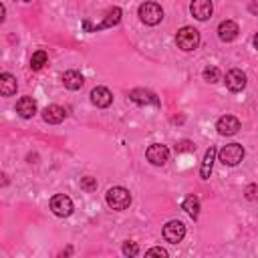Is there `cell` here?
<instances>
[{"label":"cell","mask_w":258,"mask_h":258,"mask_svg":"<svg viewBox=\"0 0 258 258\" xmlns=\"http://www.w3.org/2000/svg\"><path fill=\"white\" fill-rule=\"evenodd\" d=\"M185 236V226L179 222V220H171L163 226V238L169 242V244H179Z\"/></svg>","instance_id":"obj_7"},{"label":"cell","mask_w":258,"mask_h":258,"mask_svg":"<svg viewBox=\"0 0 258 258\" xmlns=\"http://www.w3.org/2000/svg\"><path fill=\"white\" fill-rule=\"evenodd\" d=\"M4 18H6V8H4V4L0 2V24L4 22Z\"/></svg>","instance_id":"obj_28"},{"label":"cell","mask_w":258,"mask_h":258,"mask_svg":"<svg viewBox=\"0 0 258 258\" xmlns=\"http://www.w3.org/2000/svg\"><path fill=\"white\" fill-rule=\"evenodd\" d=\"M175 44H177V48H181L185 52L196 50L200 44V30L194 26H181L175 34Z\"/></svg>","instance_id":"obj_2"},{"label":"cell","mask_w":258,"mask_h":258,"mask_svg":"<svg viewBox=\"0 0 258 258\" xmlns=\"http://www.w3.org/2000/svg\"><path fill=\"white\" fill-rule=\"evenodd\" d=\"M8 179H6V173H0V185H6Z\"/></svg>","instance_id":"obj_29"},{"label":"cell","mask_w":258,"mask_h":258,"mask_svg":"<svg viewBox=\"0 0 258 258\" xmlns=\"http://www.w3.org/2000/svg\"><path fill=\"white\" fill-rule=\"evenodd\" d=\"M216 155H218V159H220L224 165L234 167V165H238V163L244 159V147H242L240 143H228V145H224L220 151H216Z\"/></svg>","instance_id":"obj_5"},{"label":"cell","mask_w":258,"mask_h":258,"mask_svg":"<svg viewBox=\"0 0 258 258\" xmlns=\"http://www.w3.org/2000/svg\"><path fill=\"white\" fill-rule=\"evenodd\" d=\"M22 2H30V0H22Z\"/></svg>","instance_id":"obj_30"},{"label":"cell","mask_w":258,"mask_h":258,"mask_svg":"<svg viewBox=\"0 0 258 258\" xmlns=\"http://www.w3.org/2000/svg\"><path fill=\"white\" fill-rule=\"evenodd\" d=\"M50 210H52L54 216L67 218V216L73 214V200L64 194H56V196L50 198Z\"/></svg>","instance_id":"obj_6"},{"label":"cell","mask_w":258,"mask_h":258,"mask_svg":"<svg viewBox=\"0 0 258 258\" xmlns=\"http://www.w3.org/2000/svg\"><path fill=\"white\" fill-rule=\"evenodd\" d=\"M62 85L69 89V91H79L83 85H85V79L79 71L71 69V71H64L62 73Z\"/></svg>","instance_id":"obj_17"},{"label":"cell","mask_w":258,"mask_h":258,"mask_svg":"<svg viewBox=\"0 0 258 258\" xmlns=\"http://www.w3.org/2000/svg\"><path fill=\"white\" fill-rule=\"evenodd\" d=\"M145 254H147V256H161V258H165V256H167V250H165V248L155 246V248H149Z\"/></svg>","instance_id":"obj_25"},{"label":"cell","mask_w":258,"mask_h":258,"mask_svg":"<svg viewBox=\"0 0 258 258\" xmlns=\"http://www.w3.org/2000/svg\"><path fill=\"white\" fill-rule=\"evenodd\" d=\"M91 103L99 109H105L113 103V93L107 89V87H95L91 91Z\"/></svg>","instance_id":"obj_13"},{"label":"cell","mask_w":258,"mask_h":258,"mask_svg":"<svg viewBox=\"0 0 258 258\" xmlns=\"http://www.w3.org/2000/svg\"><path fill=\"white\" fill-rule=\"evenodd\" d=\"M216 129H218L220 135H234V133L240 131V121L234 115H222L216 121Z\"/></svg>","instance_id":"obj_11"},{"label":"cell","mask_w":258,"mask_h":258,"mask_svg":"<svg viewBox=\"0 0 258 258\" xmlns=\"http://www.w3.org/2000/svg\"><path fill=\"white\" fill-rule=\"evenodd\" d=\"M18 89V83H16V77L10 75V73H0V95L2 97H12Z\"/></svg>","instance_id":"obj_18"},{"label":"cell","mask_w":258,"mask_h":258,"mask_svg":"<svg viewBox=\"0 0 258 258\" xmlns=\"http://www.w3.org/2000/svg\"><path fill=\"white\" fill-rule=\"evenodd\" d=\"M139 18L143 24L147 26H155L163 20V8L157 4V2H143L139 4V10H137Z\"/></svg>","instance_id":"obj_4"},{"label":"cell","mask_w":258,"mask_h":258,"mask_svg":"<svg viewBox=\"0 0 258 258\" xmlns=\"http://www.w3.org/2000/svg\"><path fill=\"white\" fill-rule=\"evenodd\" d=\"M81 187H83L85 191H95V189H97V179L91 177V175H87V177L81 179Z\"/></svg>","instance_id":"obj_23"},{"label":"cell","mask_w":258,"mask_h":258,"mask_svg":"<svg viewBox=\"0 0 258 258\" xmlns=\"http://www.w3.org/2000/svg\"><path fill=\"white\" fill-rule=\"evenodd\" d=\"M238 32H240V28H238V24H236L234 20H222V22L218 24V36H220L222 42H232V40H236Z\"/></svg>","instance_id":"obj_14"},{"label":"cell","mask_w":258,"mask_h":258,"mask_svg":"<svg viewBox=\"0 0 258 258\" xmlns=\"http://www.w3.org/2000/svg\"><path fill=\"white\" fill-rule=\"evenodd\" d=\"M246 198H248V200H254V198H256V185H254V183H250V185L246 187Z\"/></svg>","instance_id":"obj_27"},{"label":"cell","mask_w":258,"mask_h":258,"mask_svg":"<svg viewBox=\"0 0 258 258\" xmlns=\"http://www.w3.org/2000/svg\"><path fill=\"white\" fill-rule=\"evenodd\" d=\"M105 202L111 210L115 212H121V210H127L131 206V191L123 185H113L107 189V196H105Z\"/></svg>","instance_id":"obj_1"},{"label":"cell","mask_w":258,"mask_h":258,"mask_svg":"<svg viewBox=\"0 0 258 258\" xmlns=\"http://www.w3.org/2000/svg\"><path fill=\"white\" fill-rule=\"evenodd\" d=\"M216 147L214 145H210L208 149H206V153H204V159H202V165H200V177L202 179H208L210 177V173H212V165H214V159H216Z\"/></svg>","instance_id":"obj_19"},{"label":"cell","mask_w":258,"mask_h":258,"mask_svg":"<svg viewBox=\"0 0 258 258\" xmlns=\"http://www.w3.org/2000/svg\"><path fill=\"white\" fill-rule=\"evenodd\" d=\"M46 60H48V54H46L44 50H36V52L32 54V58H30V69H32V71H40V69L46 64Z\"/></svg>","instance_id":"obj_21"},{"label":"cell","mask_w":258,"mask_h":258,"mask_svg":"<svg viewBox=\"0 0 258 258\" xmlns=\"http://www.w3.org/2000/svg\"><path fill=\"white\" fill-rule=\"evenodd\" d=\"M181 208L189 214V218H194V220H196V218L200 216V198H198V196H194V194H191V196H187V198L183 200Z\"/></svg>","instance_id":"obj_20"},{"label":"cell","mask_w":258,"mask_h":258,"mask_svg":"<svg viewBox=\"0 0 258 258\" xmlns=\"http://www.w3.org/2000/svg\"><path fill=\"white\" fill-rule=\"evenodd\" d=\"M129 99L137 105H153V107H159V97L153 93V91H147V89H133L129 93Z\"/></svg>","instance_id":"obj_10"},{"label":"cell","mask_w":258,"mask_h":258,"mask_svg":"<svg viewBox=\"0 0 258 258\" xmlns=\"http://www.w3.org/2000/svg\"><path fill=\"white\" fill-rule=\"evenodd\" d=\"M175 149L177 151H191V149H196V145H191V141H181Z\"/></svg>","instance_id":"obj_26"},{"label":"cell","mask_w":258,"mask_h":258,"mask_svg":"<svg viewBox=\"0 0 258 258\" xmlns=\"http://www.w3.org/2000/svg\"><path fill=\"white\" fill-rule=\"evenodd\" d=\"M123 254H125V256H137V254H139V246H137L135 242L127 240V242L123 244Z\"/></svg>","instance_id":"obj_24"},{"label":"cell","mask_w":258,"mask_h":258,"mask_svg":"<svg viewBox=\"0 0 258 258\" xmlns=\"http://www.w3.org/2000/svg\"><path fill=\"white\" fill-rule=\"evenodd\" d=\"M121 16H123L121 8H119V6H113V8H109V10L105 12L103 22L91 24L89 20H83V28H85L87 32H99V30H105V28H113V26H117V24L121 22Z\"/></svg>","instance_id":"obj_3"},{"label":"cell","mask_w":258,"mask_h":258,"mask_svg":"<svg viewBox=\"0 0 258 258\" xmlns=\"http://www.w3.org/2000/svg\"><path fill=\"white\" fill-rule=\"evenodd\" d=\"M204 81L208 83H218L220 81V71L216 67H206L204 69Z\"/></svg>","instance_id":"obj_22"},{"label":"cell","mask_w":258,"mask_h":258,"mask_svg":"<svg viewBox=\"0 0 258 258\" xmlns=\"http://www.w3.org/2000/svg\"><path fill=\"white\" fill-rule=\"evenodd\" d=\"M16 113L22 117V119H30L36 115V101L32 97H20L16 101Z\"/></svg>","instance_id":"obj_15"},{"label":"cell","mask_w":258,"mask_h":258,"mask_svg":"<svg viewBox=\"0 0 258 258\" xmlns=\"http://www.w3.org/2000/svg\"><path fill=\"white\" fill-rule=\"evenodd\" d=\"M189 12L196 20H208L214 12V4H212V0H191Z\"/></svg>","instance_id":"obj_9"},{"label":"cell","mask_w":258,"mask_h":258,"mask_svg":"<svg viewBox=\"0 0 258 258\" xmlns=\"http://www.w3.org/2000/svg\"><path fill=\"white\" fill-rule=\"evenodd\" d=\"M224 83L232 93H238V91H242L246 87V73L240 71V69H232V71L226 73V81Z\"/></svg>","instance_id":"obj_12"},{"label":"cell","mask_w":258,"mask_h":258,"mask_svg":"<svg viewBox=\"0 0 258 258\" xmlns=\"http://www.w3.org/2000/svg\"><path fill=\"white\" fill-rule=\"evenodd\" d=\"M145 157H147V161L153 163V165H163V163L169 159V149H167L165 145H161V143H153V145L147 147Z\"/></svg>","instance_id":"obj_8"},{"label":"cell","mask_w":258,"mask_h":258,"mask_svg":"<svg viewBox=\"0 0 258 258\" xmlns=\"http://www.w3.org/2000/svg\"><path fill=\"white\" fill-rule=\"evenodd\" d=\"M64 117H67V111H64L60 105H48V107H44V111H42V119H44L46 123H50V125L62 123Z\"/></svg>","instance_id":"obj_16"}]
</instances>
